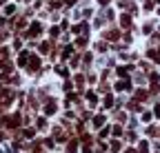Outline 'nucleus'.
I'll return each instance as SVG.
<instances>
[{
  "instance_id": "obj_2",
  "label": "nucleus",
  "mask_w": 160,
  "mask_h": 153,
  "mask_svg": "<svg viewBox=\"0 0 160 153\" xmlns=\"http://www.w3.org/2000/svg\"><path fill=\"white\" fill-rule=\"evenodd\" d=\"M5 2H7V0H0V5H5Z\"/></svg>"
},
{
  "instance_id": "obj_1",
  "label": "nucleus",
  "mask_w": 160,
  "mask_h": 153,
  "mask_svg": "<svg viewBox=\"0 0 160 153\" xmlns=\"http://www.w3.org/2000/svg\"><path fill=\"white\" fill-rule=\"evenodd\" d=\"M40 29H42V27L36 22V25H31V27H29V33H27V36H29V38H33V36H38V33H40Z\"/></svg>"
}]
</instances>
